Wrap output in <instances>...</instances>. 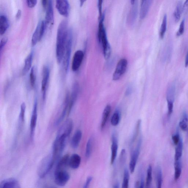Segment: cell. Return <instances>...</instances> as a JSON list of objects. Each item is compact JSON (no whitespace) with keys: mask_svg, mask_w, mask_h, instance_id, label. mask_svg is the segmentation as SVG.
Listing matches in <instances>:
<instances>
[{"mask_svg":"<svg viewBox=\"0 0 188 188\" xmlns=\"http://www.w3.org/2000/svg\"><path fill=\"white\" fill-rule=\"evenodd\" d=\"M0 188H21L18 181L14 178L4 180L1 183Z\"/></svg>","mask_w":188,"mask_h":188,"instance_id":"obj_18","label":"cell"},{"mask_svg":"<svg viewBox=\"0 0 188 188\" xmlns=\"http://www.w3.org/2000/svg\"><path fill=\"white\" fill-rule=\"evenodd\" d=\"M171 100H167V107H168V113L169 116L173 112V102Z\"/></svg>","mask_w":188,"mask_h":188,"instance_id":"obj_43","label":"cell"},{"mask_svg":"<svg viewBox=\"0 0 188 188\" xmlns=\"http://www.w3.org/2000/svg\"><path fill=\"white\" fill-rule=\"evenodd\" d=\"M55 7L61 15L67 17L69 14L70 5L67 0H58L56 1Z\"/></svg>","mask_w":188,"mask_h":188,"instance_id":"obj_9","label":"cell"},{"mask_svg":"<svg viewBox=\"0 0 188 188\" xmlns=\"http://www.w3.org/2000/svg\"><path fill=\"white\" fill-rule=\"evenodd\" d=\"M47 26L52 27L54 23V16L52 1H48V6L46 9L45 20H44Z\"/></svg>","mask_w":188,"mask_h":188,"instance_id":"obj_15","label":"cell"},{"mask_svg":"<svg viewBox=\"0 0 188 188\" xmlns=\"http://www.w3.org/2000/svg\"><path fill=\"white\" fill-rule=\"evenodd\" d=\"M172 139L173 142H174V144H175L176 145H177L179 143L180 141L179 135L178 134H177L172 136Z\"/></svg>","mask_w":188,"mask_h":188,"instance_id":"obj_48","label":"cell"},{"mask_svg":"<svg viewBox=\"0 0 188 188\" xmlns=\"http://www.w3.org/2000/svg\"><path fill=\"white\" fill-rule=\"evenodd\" d=\"M93 138L90 137L88 140L86 144V151H85V157L87 159H89L91 156L92 151Z\"/></svg>","mask_w":188,"mask_h":188,"instance_id":"obj_35","label":"cell"},{"mask_svg":"<svg viewBox=\"0 0 188 188\" xmlns=\"http://www.w3.org/2000/svg\"><path fill=\"white\" fill-rule=\"evenodd\" d=\"M21 15V11L20 10H19L17 12V14L16 15V18L17 19H18L20 18Z\"/></svg>","mask_w":188,"mask_h":188,"instance_id":"obj_52","label":"cell"},{"mask_svg":"<svg viewBox=\"0 0 188 188\" xmlns=\"http://www.w3.org/2000/svg\"><path fill=\"white\" fill-rule=\"evenodd\" d=\"M55 162L53 159L52 155L44 158L38 167V174L41 178H44L52 170Z\"/></svg>","mask_w":188,"mask_h":188,"instance_id":"obj_5","label":"cell"},{"mask_svg":"<svg viewBox=\"0 0 188 188\" xmlns=\"http://www.w3.org/2000/svg\"><path fill=\"white\" fill-rule=\"evenodd\" d=\"M145 183L144 176L142 174L141 177L140 182H138L137 183L136 185V188H144Z\"/></svg>","mask_w":188,"mask_h":188,"instance_id":"obj_41","label":"cell"},{"mask_svg":"<svg viewBox=\"0 0 188 188\" xmlns=\"http://www.w3.org/2000/svg\"><path fill=\"white\" fill-rule=\"evenodd\" d=\"M70 178V174L66 169L55 168L54 173V180L55 184L58 186L61 187L65 186Z\"/></svg>","mask_w":188,"mask_h":188,"instance_id":"obj_6","label":"cell"},{"mask_svg":"<svg viewBox=\"0 0 188 188\" xmlns=\"http://www.w3.org/2000/svg\"><path fill=\"white\" fill-rule=\"evenodd\" d=\"M141 120H138L136 123V126L135 127L134 131L133 136H132L131 141V145L133 144L136 141L137 138L138 136L139 132H140L141 125Z\"/></svg>","mask_w":188,"mask_h":188,"instance_id":"obj_30","label":"cell"},{"mask_svg":"<svg viewBox=\"0 0 188 188\" xmlns=\"http://www.w3.org/2000/svg\"><path fill=\"white\" fill-rule=\"evenodd\" d=\"M167 16L166 14H165L163 16L162 23L161 25L160 31V37L161 39H163L164 37L165 33L166 31L167 28Z\"/></svg>","mask_w":188,"mask_h":188,"instance_id":"obj_37","label":"cell"},{"mask_svg":"<svg viewBox=\"0 0 188 188\" xmlns=\"http://www.w3.org/2000/svg\"><path fill=\"white\" fill-rule=\"evenodd\" d=\"M130 180V174L129 170L125 168L124 170V176L122 188H129Z\"/></svg>","mask_w":188,"mask_h":188,"instance_id":"obj_31","label":"cell"},{"mask_svg":"<svg viewBox=\"0 0 188 188\" xmlns=\"http://www.w3.org/2000/svg\"><path fill=\"white\" fill-rule=\"evenodd\" d=\"M82 132L80 130H77L74 134L71 141V146L73 148H77L82 138Z\"/></svg>","mask_w":188,"mask_h":188,"instance_id":"obj_23","label":"cell"},{"mask_svg":"<svg viewBox=\"0 0 188 188\" xmlns=\"http://www.w3.org/2000/svg\"><path fill=\"white\" fill-rule=\"evenodd\" d=\"M48 1H46V0H43L42 1V5L43 7L44 8V9H46L47 6H48Z\"/></svg>","mask_w":188,"mask_h":188,"instance_id":"obj_51","label":"cell"},{"mask_svg":"<svg viewBox=\"0 0 188 188\" xmlns=\"http://www.w3.org/2000/svg\"><path fill=\"white\" fill-rule=\"evenodd\" d=\"M8 42V39L6 38H4L1 40V44H0V53H1V52L6 44Z\"/></svg>","mask_w":188,"mask_h":188,"instance_id":"obj_44","label":"cell"},{"mask_svg":"<svg viewBox=\"0 0 188 188\" xmlns=\"http://www.w3.org/2000/svg\"><path fill=\"white\" fill-rule=\"evenodd\" d=\"M183 148V144L182 140H180L176 148L175 156H174L175 161L180 160L182 155Z\"/></svg>","mask_w":188,"mask_h":188,"instance_id":"obj_32","label":"cell"},{"mask_svg":"<svg viewBox=\"0 0 188 188\" xmlns=\"http://www.w3.org/2000/svg\"><path fill=\"white\" fill-rule=\"evenodd\" d=\"M152 1L151 0L142 1L141 3L140 16L141 19H143L146 16Z\"/></svg>","mask_w":188,"mask_h":188,"instance_id":"obj_19","label":"cell"},{"mask_svg":"<svg viewBox=\"0 0 188 188\" xmlns=\"http://www.w3.org/2000/svg\"><path fill=\"white\" fill-rule=\"evenodd\" d=\"M113 188H119V184L118 182L116 183L113 185Z\"/></svg>","mask_w":188,"mask_h":188,"instance_id":"obj_54","label":"cell"},{"mask_svg":"<svg viewBox=\"0 0 188 188\" xmlns=\"http://www.w3.org/2000/svg\"><path fill=\"white\" fill-rule=\"evenodd\" d=\"M103 1H98V12H99V18L102 17L103 16V13H102V4H103Z\"/></svg>","mask_w":188,"mask_h":188,"instance_id":"obj_47","label":"cell"},{"mask_svg":"<svg viewBox=\"0 0 188 188\" xmlns=\"http://www.w3.org/2000/svg\"><path fill=\"white\" fill-rule=\"evenodd\" d=\"M68 29L67 21L65 20L62 21L58 26L57 34L56 57L57 61L59 64L61 63L63 60Z\"/></svg>","mask_w":188,"mask_h":188,"instance_id":"obj_1","label":"cell"},{"mask_svg":"<svg viewBox=\"0 0 188 188\" xmlns=\"http://www.w3.org/2000/svg\"><path fill=\"white\" fill-rule=\"evenodd\" d=\"M132 87L131 86H128L125 92V95L126 96H129L130 95L131 93H132Z\"/></svg>","mask_w":188,"mask_h":188,"instance_id":"obj_49","label":"cell"},{"mask_svg":"<svg viewBox=\"0 0 188 188\" xmlns=\"http://www.w3.org/2000/svg\"><path fill=\"white\" fill-rule=\"evenodd\" d=\"M131 7L128 13L127 21L130 25H133L136 21L138 13V3L136 1H131Z\"/></svg>","mask_w":188,"mask_h":188,"instance_id":"obj_11","label":"cell"},{"mask_svg":"<svg viewBox=\"0 0 188 188\" xmlns=\"http://www.w3.org/2000/svg\"><path fill=\"white\" fill-rule=\"evenodd\" d=\"M179 125L181 129L184 131L187 130L188 126V117L187 115L185 113L183 118L181 121L180 122Z\"/></svg>","mask_w":188,"mask_h":188,"instance_id":"obj_38","label":"cell"},{"mask_svg":"<svg viewBox=\"0 0 188 188\" xmlns=\"http://www.w3.org/2000/svg\"><path fill=\"white\" fill-rule=\"evenodd\" d=\"M118 141L116 133H113L112 136V144L111 146V164L112 165L114 163L117 157L118 150Z\"/></svg>","mask_w":188,"mask_h":188,"instance_id":"obj_16","label":"cell"},{"mask_svg":"<svg viewBox=\"0 0 188 188\" xmlns=\"http://www.w3.org/2000/svg\"><path fill=\"white\" fill-rule=\"evenodd\" d=\"M185 20L184 19L182 20V21L180 25V28L176 34L177 36H180L183 33L185 30Z\"/></svg>","mask_w":188,"mask_h":188,"instance_id":"obj_40","label":"cell"},{"mask_svg":"<svg viewBox=\"0 0 188 188\" xmlns=\"http://www.w3.org/2000/svg\"><path fill=\"white\" fill-rule=\"evenodd\" d=\"M84 54L82 51L78 50L75 53L72 64V69L73 71H77L83 61Z\"/></svg>","mask_w":188,"mask_h":188,"instance_id":"obj_14","label":"cell"},{"mask_svg":"<svg viewBox=\"0 0 188 188\" xmlns=\"http://www.w3.org/2000/svg\"><path fill=\"white\" fill-rule=\"evenodd\" d=\"M142 139L141 138L139 139L134 150L131 155L130 161L129 168L131 174L134 172L136 165L138 159L140 155Z\"/></svg>","mask_w":188,"mask_h":188,"instance_id":"obj_8","label":"cell"},{"mask_svg":"<svg viewBox=\"0 0 188 188\" xmlns=\"http://www.w3.org/2000/svg\"><path fill=\"white\" fill-rule=\"evenodd\" d=\"M69 137L65 134L57 133L53 146L52 155L53 159L55 162L59 159L61 156Z\"/></svg>","mask_w":188,"mask_h":188,"instance_id":"obj_3","label":"cell"},{"mask_svg":"<svg viewBox=\"0 0 188 188\" xmlns=\"http://www.w3.org/2000/svg\"><path fill=\"white\" fill-rule=\"evenodd\" d=\"M126 159V152L124 149L122 150L121 154H120V161L123 164L125 162Z\"/></svg>","mask_w":188,"mask_h":188,"instance_id":"obj_42","label":"cell"},{"mask_svg":"<svg viewBox=\"0 0 188 188\" xmlns=\"http://www.w3.org/2000/svg\"><path fill=\"white\" fill-rule=\"evenodd\" d=\"M73 128V122L71 119H67L59 128L58 132L65 133L70 136Z\"/></svg>","mask_w":188,"mask_h":188,"instance_id":"obj_17","label":"cell"},{"mask_svg":"<svg viewBox=\"0 0 188 188\" xmlns=\"http://www.w3.org/2000/svg\"><path fill=\"white\" fill-rule=\"evenodd\" d=\"M104 14L99 18L98 24V38L99 43L102 46L104 57L105 59H109L110 57L111 49L108 41L107 35L104 24Z\"/></svg>","mask_w":188,"mask_h":188,"instance_id":"obj_2","label":"cell"},{"mask_svg":"<svg viewBox=\"0 0 188 188\" xmlns=\"http://www.w3.org/2000/svg\"><path fill=\"white\" fill-rule=\"evenodd\" d=\"M120 118H121V114L120 111L117 109L111 119V124L113 126H117L120 123Z\"/></svg>","mask_w":188,"mask_h":188,"instance_id":"obj_36","label":"cell"},{"mask_svg":"<svg viewBox=\"0 0 188 188\" xmlns=\"http://www.w3.org/2000/svg\"><path fill=\"white\" fill-rule=\"evenodd\" d=\"M156 188H161L162 183V174L161 169L159 166L157 167L156 172Z\"/></svg>","mask_w":188,"mask_h":188,"instance_id":"obj_34","label":"cell"},{"mask_svg":"<svg viewBox=\"0 0 188 188\" xmlns=\"http://www.w3.org/2000/svg\"><path fill=\"white\" fill-rule=\"evenodd\" d=\"M33 57V52H32L27 56L25 60L24 66L22 70L23 75H25L27 73L31 67Z\"/></svg>","mask_w":188,"mask_h":188,"instance_id":"obj_24","label":"cell"},{"mask_svg":"<svg viewBox=\"0 0 188 188\" xmlns=\"http://www.w3.org/2000/svg\"><path fill=\"white\" fill-rule=\"evenodd\" d=\"M40 22L38 23L32 36L31 40L32 46H34L38 42L40 41Z\"/></svg>","mask_w":188,"mask_h":188,"instance_id":"obj_26","label":"cell"},{"mask_svg":"<svg viewBox=\"0 0 188 188\" xmlns=\"http://www.w3.org/2000/svg\"><path fill=\"white\" fill-rule=\"evenodd\" d=\"M152 181V167L151 165L148 166L147 170L145 188H150Z\"/></svg>","mask_w":188,"mask_h":188,"instance_id":"obj_33","label":"cell"},{"mask_svg":"<svg viewBox=\"0 0 188 188\" xmlns=\"http://www.w3.org/2000/svg\"><path fill=\"white\" fill-rule=\"evenodd\" d=\"M30 82L32 87H34L36 83V77L35 73V67L33 66L31 69L29 75Z\"/></svg>","mask_w":188,"mask_h":188,"instance_id":"obj_39","label":"cell"},{"mask_svg":"<svg viewBox=\"0 0 188 188\" xmlns=\"http://www.w3.org/2000/svg\"><path fill=\"white\" fill-rule=\"evenodd\" d=\"M26 106L24 103L21 104L20 107V111L19 117V128H21L25 121V113L26 111Z\"/></svg>","mask_w":188,"mask_h":188,"instance_id":"obj_27","label":"cell"},{"mask_svg":"<svg viewBox=\"0 0 188 188\" xmlns=\"http://www.w3.org/2000/svg\"><path fill=\"white\" fill-rule=\"evenodd\" d=\"M80 87L79 83L75 82L73 85L71 96L70 97L68 114L69 115L75 103L79 94Z\"/></svg>","mask_w":188,"mask_h":188,"instance_id":"obj_13","label":"cell"},{"mask_svg":"<svg viewBox=\"0 0 188 188\" xmlns=\"http://www.w3.org/2000/svg\"><path fill=\"white\" fill-rule=\"evenodd\" d=\"M128 66V61L125 59H120L118 63L113 76V81L120 79L125 73Z\"/></svg>","mask_w":188,"mask_h":188,"instance_id":"obj_7","label":"cell"},{"mask_svg":"<svg viewBox=\"0 0 188 188\" xmlns=\"http://www.w3.org/2000/svg\"><path fill=\"white\" fill-rule=\"evenodd\" d=\"M85 1H80V6H82L83 5L84 3L85 2Z\"/></svg>","mask_w":188,"mask_h":188,"instance_id":"obj_55","label":"cell"},{"mask_svg":"<svg viewBox=\"0 0 188 188\" xmlns=\"http://www.w3.org/2000/svg\"><path fill=\"white\" fill-rule=\"evenodd\" d=\"M50 77V70L48 66H44L42 70V81L41 89L43 94V98L45 100L46 97V92Z\"/></svg>","mask_w":188,"mask_h":188,"instance_id":"obj_12","label":"cell"},{"mask_svg":"<svg viewBox=\"0 0 188 188\" xmlns=\"http://www.w3.org/2000/svg\"><path fill=\"white\" fill-rule=\"evenodd\" d=\"M73 36L72 31L71 29H68L67 42H66L64 54L63 59L64 69L66 73L68 72L69 67L70 56H71L72 48V45Z\"/></svg>","mask_w":188,"mask_h":188,"instance_id":"obj_4","label":"cell"},{"mask_svg":"<svg viewBox=\"0 0 188 188\" xmlns=\"http://www.w3.org/2000/svg\"><path fill=\"white\" fill-rule=\"evenodd\" d=\"M81 159L80 155L77 154H73L70 157L69 166L71 168L76 170L79 167Z\"/></svg>","mask_w":188,"mask_h":188,"instance_id":"obj_21","label":"cell"},{"mask_svg":"<svg viewBox=\"0 0 188 188\" xmlns=\"http://www.w3.org/2000/svg\"><path fill=\"white\" fill-rule=\"evenodd\" d=\"M92 179L93 178L92 176L88 177L82 188H89L90 183H91V182L92 180Z\"/></svg>","mask_w":188,"mask_h":188,"instance_id":"obj_45","label":"cell"},{"mask_svg":"<svg viewBox=\"0 0 188 188\" xmlns=\"http://www.w3.org/2000/svg\"><path fill=\"white\" fill-rule=\"evenodd\" d=\"M183 12L185 13L188 12V0L186 1L183 5Z\"/></svg>","mask_w":188,"mask_h":188,"instance_id":"obj_50","label":"cell"},{"mask_svg":"<svg viewBox=\"0 0 188 188\" xmlns=\"http://www.w3.org/2000/svg\"><path fill=\"white\" fill-rule=\"evenodd\" d=\"M174 180L176 181L180 177L182 173V163L181 160L175 161L174 162Z\"/></svg>","mask_w":188,"mask_h":188,"instance_id":"obj_29","label":"cell"},{"mask_svg":"<svg viewBox=\"0 0 188 188\" xmlns=\"http://www.w3.org/2000/svg\"><path fill=\"white\" fill-rule=\"evenodd\" d=\"M183 4L182 1L178 3L174 13V16L175 21L178 22L180 19L181 14L183 12Z\"/></svg>","mask_w":188,"mask_h":188,"instance_id":"obj_28","label":"cell"},{"mask_svg":"<svg viewBox=\"0 0 188 188\" xmlns=\"http://www.w3.org/2000/svg\"><path fill=\"white\" fill-rule=\"evenodd\" d=\"M70 97L68 94L66 96L65 103L64 107L63 108V110L62 111L61 114H60L59 117L58 118L57 120L55 122V126H57L61 123L64 120L67 113L68 114V112L69 102Z\"/></svg>","mask_w":188,"mask_h":188,"instance_id":"obj_20","label":"cell"},{"mask_svg":"<svg viewBox=\"0 0 188 188\" xmlns=\"http://www.w3.org/2000/svg\"><path fill=\"white\" fill-rule=\"evenodd\" d=\"M185 66L186 67L188 66V51L186 55V59H185Z\"/></svg>","mask_w":188,"mask_h":188,"instance_id":"obj_53","label":"cell"},{"mask_svg":"<svg viewBox=\"0 0 188 188\" xmlns=\"http://www.w3.org/2000/svg\"><path fill=\"white\" fill-rule=\"evenodd\" d=\"M9 22L6 16L3 15L0 16V34H4L9 27Z\"/></svg>","mask_w":188,"mask_h":188,"instance_id":"obj_25","label":"cell"},{"mask_svg":"<svg viewBox=\"0 0 188 188\" xmlns=\"http://www.w3.org/2000/svg\"><path fill=\"white\" fill-rule=\"evenodd\" d=\"M111 111V106L110 105H108L104 109L103 113L102 120H101L100 129L103 130L105 128L108 118L109 117Z\"/></svg>","mask_w":188,"mask_h":188,"instance_id":"obj_22","label":"cell"},{"mask_svg":"<svg viewBox=\"0 0 188 188\" xmlns=\"http://www.w3.org/2000/svg\"><path fill=\"white\" fill-rule=\"evenodd\" d=\"M38 103L36 100L34 104L30 122V137L31 140H33L34 137L35 130L37 123L38 118Z\"/></svg>","mask_w":188,"mask_h":188,"instance_id":"obj_10","label":"cell"},{"mask_svg":"<svg viewBox=\"0 0 188 188\" xmlns=\"http://www.w3.org/2000/svg\"><path fill=\"white\" fill-rule=\"evenodd\" d=\"M27 5L28 7L29 8H33L35 7L37 4V1L36 0H33V1H26Z\"/></svg>","mask_w":188,"mask_h":188,"instance_id":"obj_46","label":"cell"}]
</instances>
